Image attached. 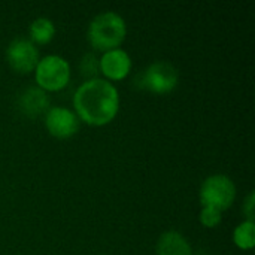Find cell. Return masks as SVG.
I'll return each instance as SVG.
<instances>
[{"label":"cell","mask_w":255,"mask_h":255,"mask_svg":"<svg viewBox=\"0 0 255 255\" xmlns=\"http://www.w3.org/2000/svg\"><path fill=\"white\" fill-rule=\"evenodd\" d=\"M76 117L91 126L111 123L120 109V94L114 84L94 78L79 85L73 96Z\"/></svg>","instance_id":"6da1fadb"},{"label":"cell","mask_w":255,"mask_h":255,"mask_svg":"<svg viewBox=\"0 0 255 255\" xmlns=\"http://www.w3.org/2000/svg\"><path fill=\"white\" fill-rule=\"evenodd\" d=\"M127 25L124 18L112 10L99 13L88 25L87 37L97 51L117 49L126 39Z\"/></svg>","instance_id":"7a4b0ae2"},{"label":"cell","mask_w":255,"mask_h":255,"mask_svg":"<svg viewBox=\"0 0 255 255\" xmlns=\"http://www.w3.org/2000/svg\"><path fill=\"white\" fill-rule=\"evenodd\" d=\"M236 197V185L226 175H212L200 187L202 208H212L220 212L229 209Z\"/></svg>","instance_id":"3957f363"},{"label":"cell","mask_w":255,"mask_h":255,"mask_svg":"<svg viewBox=\"0 0 255 255\" xmlns=\"http://www.w3.org/2000/svg\"><path fill=\"white\" fill-rule=\"evenodd\" d=\"M34 78L39 88L58 91L70 81V64L61 55H46L39 60L34 69Z\"/></svg>","instance_id":"277c9868"},{"label":"cell","mask_w":255,"mask_h":255,"mask_svg":"<svg viewBox=\"0 0 255 255\" xmlns=\"http://www.w3.org/2000/svg\"><path fill=\"white\" fill-rule=\"evenodd\" d=\"M140 85L155 94H167L173 91L179 81L178 69L167 61H155L139 76Z\"/></svg>","instance_id":"5b68a950"},{"label":"cell","mask_w":255,"mask_h":255,"mask_svg":"<svg viewBox=\"0 0 255 255\" xmlns=\"http://www.w3.org/2000/svg\"><path fill=\"white\" fill-rule=\"evenodd\" d=\"M6 58L13 70L19 73H30L39 63V51L31 40L16 37L7 45Z\"/></svg>","instance_id":"8992f818"},{"label":"cell","mask_w":255,"mask_h":255,"mask_svg":"<svg viewBox=\"0 0 255 255\" xmlns=\"http://www.w3.org/2000/svg\"><path fill=\"white\" fill-rule=\"evenodd\" d=\"M45 126L48 131L60 139H67L79 130V118L76 114L63 106H54L46 111Z\"/></svg>","instance_id":"52a82bcc"},{"label":"cell","mask_w":255,"mask_h":255,"mask_svg":"<svg viewBox=\"0 0 255 255\" xmlns=\"http://www.w3.org/2000/svg\"><path fill=\"white\" fill-rule=\"evenodd\" d=\"M102 73L112 79V81H121L124 79L130 69H131V58L124 49H111L103 52L102 58L99 60Z\"/></svg>","instance_id":"ba28073f"},{"label":"cell","mask_w":255,"mask_h":255,"mask_svg":"<svg viewBox=\"0 0 255 255\" xmlns=\"http://www.w3.org/2000/svg\"><path fill=\"white\" fill-rule=\"evenodd\" d=\"M18 105H19V109L22 111V114L34 118V117L43 114L45 111H48L49 97L45 90H42L39 87H28L27 90H24L21 93Z\"/></svg>","instance_id":"9c48e42d"},{"label":"cell","mask_w":255,"mask_h":255,"mask_svg":"<svg viewBox=\"0 0 255 255\" xmlns=\"http://www.w3.org/2000/svg\"><path fill=\"white\" fill-rule=\"evenodd\" d=\"M157 255H193L190 242L178 232L163 233L155 247Z\"/></svg>","instance_id":"30bf717a"},{"label":"cell","mask_w":255,"mask_h":255,"mask_svg":"<svg viewBox=\"0 0 255 255\" xmlns=\"http://www.w3.org/2000/svg\"><path fill=\"white\" fill-rule=\"evenodd\" d=\"M54 34H55V25H54V22L49 18L40 16V18H36L30 24V37H31V42L45 45V43H48V42L52 40Z\"/></svg>","instance_id":"8fae6325"},{"label":"cell","mask_w":255,"mask_h":255,"mask_svg":"<svg viewBox=\"0 0 255 255\" xmlns=\"http://www.w3.org/2000/svg\"><path fill=\"white\" fill-rule=\"evenodd\" d=\"M254 229L255 224L253 221H245L236 227L233 233V241L241 250H251L254 247Z\"/></svg>","instance_id":"7c38bea8"},{"label":"cell","mask_w":255,"mask_h":255,"mask_svg":"<svg viewBox=\"0 0 255 255\" xmlns=\"http://www.w3.org/2000/svg\"><path fill=\"white\" fill-rule=\"evenodd\" d=\"M79 70H81V73H82L84 76H87V78H90V79H94L96 75H97L99 70H100L99 58H97L94 54H91V52L85 54V55L82 57L81 63H79Z\"/></svg>","instance_id":"4fadbf2b"},{"label":"cell","mask_w":255,"mask_h":255,"mask_svg":"<svg viewBox=\"0 0 255 255\" xmlns=\"http://www.w3.org/2000/svg\"><path fill=\"white\" fill-rule=\"evenodd\" d=\"M200 223L205 227L214 229V227H217L221 223V212L217 211V209H212V208H202Z\"/></svg>","instance_id":"5bb4252c"},{"label":"cell","mask_w":255,"mask_h":255,"mask_svg":"<svg viewBox=\"0 0 255 255\" xmlns=\"http://www.w3.org/2000/svg\"><path fill=\"white\" fill-rule=\"evenodd\" d=\"M254 193H251L248 196L247 203H245V208H244V211H245V214L248 217V221H253V223H254Z\"/></svg>","instance_id":"9a60e30c"}]
</instances>
